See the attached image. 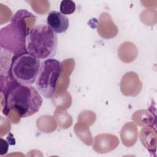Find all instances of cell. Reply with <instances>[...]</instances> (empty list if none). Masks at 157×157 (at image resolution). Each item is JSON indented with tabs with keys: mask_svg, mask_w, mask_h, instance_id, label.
Listing matches in <instances>:
<instances>
[{
	"mask_svg": "<svg viewBox=\"0 0 157 157\" xmlns=\"http://www.w3.org/2000/svg\"><path fill=\"white\" fill-rule=\"evenodd\" d=\"M5 88L4 114L7 115L9 110H15L20 117L26 118L40 110L42 98L33 86L19 84L12 78Z\"/></svg>",
	"mask_w": 157,
	"mask_h": 157,
	"instance_id": "6da1fadb",
	"label": "cell"
},
{
	"mask_svg": "<svg viewBox=\"0 0 157 157\" xmlns=\"http://www.w3.org/2000/svg\"><path fill=\"white\" fill-rule=\"evenodd\" d=\"M25 44L28 53L39 59H47L56 53L57 35L47 25H37L29 31Z\"/></svg>",
	"mask_w": 157,
	"mask_h": 157,
	"instance_id": "7a4b0ae2",
	"label": "cell"
},
{
	"mask_svg": "<svg viewBox=\"0 0 157 157\" xmlns=\"http://www.w3.org/2000/svg\"><path fill=\"white\" fill-rule=\"evenodd\" d=\"M61 72V64L55 59H47L41 63L36 80L39 92L45 98H51L55 93Z\"/></svg>",
	"mask_w": 157,
	"mask_h": 157,
	"instance_id": "5b68a950",
	"label": "cell"
},
{
	"mask_svg": "<svg viewBox=\"0 0 157 157\" xmlns=\"http://www.w3.org/2000/svg\"><path fill=\"white\" fill-rule=\"evenodd\" d=\"M40 66L39 59L26 52L12 57L8 74L18 83L31 85L37 78Z\"/></svg>",
	"mask_w": 157,
	"mask_h": 157,
	"instance_id": "277c9868",
	"label": "cell"
},
{
	"mask_svg": "<svg viewBox=\"0 0 157 157\" xmlns=\"http://www.w3.org/2000/svg\"><path fill=\"white\" fill-rule=\"evenodd\" d=\"M28 13L24 9L17 11L11 23L1 29V48L13 56L27 52L26 37L30 29L27 28L24 19Z\"/></svg>",
	"mask_w": 157,
	"mask_h": 157,
	"instance_id": "3957f363",
	"label": "cell"
},
{
	"mask_svg": "<svg viewBox=\"0 0 157 157\" xmlns=\"http://www.w3.org/2000/svg\"><path fill=\"white\" fill-rule=\"evenodd\" d=\"M47 25L55 33H63L69 28V21L68 18L58 11H51L47 18Z\"/></svg>",
	"mask_w": 157,
	"mask_h": 157,
	"instance_id": "8992f818",
	"label": "cell"
},
{
	"mask_svg": "<svg viewBox=\"0 0 157 157\" xmlns=\"http://www.w3.org/2000/svg\"><path fill=\"white\" fill-rule=\"evenodd\" d=\"M75 4L71 0H63L61 2L59 10L64 15H70L75 10Z\"/></svg>",
	"mask_w": 157,
	"mask_h": 157,
	"instance_id": "52a82bcc",
	"label": "cell"
}]
</instances>
